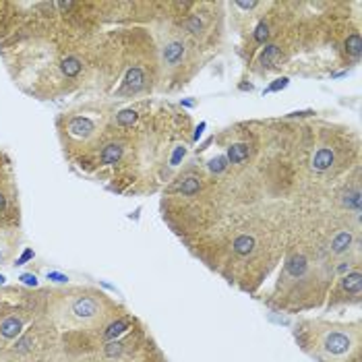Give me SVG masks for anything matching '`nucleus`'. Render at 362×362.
<instances>
[{
  "mask_svg": "<svg viewBox=\"0 0 362 362\" xmlns=\"http://www.w3.org/2000/svg\"><path fill=\"white\" fill-rule=\"evenodd\" d=\"M304 348L319 362H356L360 352L358 325L311 323L304 331Z\"/></svg>",
  "mask_w": 362,
  "mask_h": 362,
  "instance_id": "nucleus-1",
  "label": "nucleus"
},
{
  "mask_svg": "<svg viewBox=\"0 0 362 362\" xmlns=\"http://www.w3.org/2000/svg\"><path fill=\"white\" fill-rule=\"evenodd\" d=\"M52 315L60 327L83 329L94 327L104 317V302L95 294H58Z\"/></svg>",
  "mask_w": 362,
  "mask_h": 362,
  "instance_id": "nucleus-2",
  "label": "nucleus"
},
{
  "mask_svg": "<svg viewBox=\"0 0 362 362\" xmlns=\"http://www.w3.org/2000/svg\"><path fill=\"white\" fill-rule=\"evenodd\" d=\"M184 52H187V48H184V42L180 40V37H170L164 48H161V58H164V64L166 66H180L182 60H184Z\"/></svg>",
  "mask_w": 362,
  "mask_h": 362,
  "instance_id": "nucleus-3",
  "label": "nucleus"
},
{
  "mask_svg": "<svg viewBox=\"0 0 362 362\" xmlns=\"http://www.w3.org/2000/svg\"><path fill=\"white\" fill-rule=\"evenodd\" d=\"M17 249V236L13 232H0V265L6 263Z\"/></svg>",
  "mask_w": 362,
  "mask_h": 362,
  "instance_id": "nucleus-4",
  "label": "nucleus"
},
{
  "mask_svg": "<svg viewBox=\"0 0 362 362\" xmlns=\"http://www.w3.org/2000/svg\"><path fill=\"white\" fill-rule=\"evenodd\" d=\"M23 327V321L19 317H9L2 321V325H0V333H2L4 337H15L19 335V331Z\"/></svg>",
  "mask_w": 362,
  "mask_h": 362,
  "instance_id": "nucleus-5",
  "label": "nucleus"
},
{
  "mask_svg": "<svg viewBox=\"0 0 362 362\" xmlns=\"http://www.w3.org/2000/svg\"><path fill=\"white\" fill-rule=\"evenodd\" d=\"M246 157H249V145L236 143V145H232V147H230V151H228L230 164H242Z\"/></svg>",
  "mask_w": 362,
  "mask_h": 362,
  "instance_id": "nucleus-6",
  "label": "nucleus"
},
{
  "mask_svg": "<svg viewBox=\"0 0 362 362\" xmlns=\"http://www.w3.org/2000/svg\"><path fill=\"white\" fill-rule=\"evenodd\" d=\"M63 71H64L66 77H75V75H79V71H81V63H79L77 58H68V60H64Z\"/></svg>",
  "mask_w": 362,
  "mask_h": 362,
  "instance_id": "nucleus-7",
  "label": "nucleus"
},
{
  "mask_svg": "<svg viewBox=\"0 0 362 362\" xmlns=\"http://www.w3.org/2000/svg\"><path fill=\"white\" fill-rule=\"evenodd\" d=\"M125 327H126V321H118V323H114V325L106 331V337H114V335H118Z\"/></svg>",
  "mask_w": 362,
  "mask_h": 362,
  "instance_id": "nucleus-8",
  "label": "nucleus"
},
{
  "mask_svg": "<svg viewBox=\"0 0 362 362\" xmlns=\"http://www.w3.org/2000/svg\"><path fill=\"white\" fill-rule=\"evenodd\" d=\"M21 280L25 282V283H29V286H35L37 283V280H35V275H29V273H25V275H21Z\"/></svg>",
  "mask_w": 362,
  "mask_h": 362,
  "instance_id": "nucleus-9",
  "label": "nucleus"
}]
</instances>
